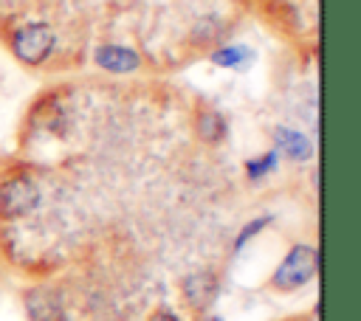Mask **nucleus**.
Returning <instances> with one entry per match:
<instances>
[{"label": "nucleus", "mask_w": 361, "mask_h": 321, "mask_svg": "<svg viewBox=\"0 0 361 321\" xmlns=\"http://www.w3.org/2000/svg\"><path fill=\"white\" fill-rule=\"evenodd\" d=\"M271 141H274V149L279 152V158L290 160V163H307L313 160L316 155V146H313V138L299 130V127H288V124H276L271 130Z\"/></svg>", "instance_id": "0eeeda50"}, {"label": "nucleus", "mask_w": 361, "mask_h": 321, "mask_svg": "<svg viewBox=\"0 0 361 321\" xmlns=\"http://www.w3.org/2000/svg\"><path fill=\"white\" fill-rule=\"evenodd\" d=\"M56 31L45 20H25L8 34L11 56L25 68H42L56 51Z\"/></svg>", "instance_id": "f03ea898"}, {"label": "nucleus", "mask_w": 361, "mask_h": 321, "mask_svg": "<svg viewBox=\"0 0 361 321\" xmlns=\"http://www.w3.org/2000/svg\"><path fill=\"white\" fill-rule=\"evenodd\" d=\"M147 321H183V315L175 313L172 307H155V310L147 315Z\"/></svg>", "instance_id": "ddd939ff"}, {"label": "nucleus", "mask_w": 361, "mask_h": 321, "mask_svg": "<svg viewBox=\"0 0 361 321\" xmlns=\"http://www.w3.org/2000/svg\"><path fill=\"white\" fill-rule=\"evenodd\" d=\"M42 206V189L31 172L14 169L0 177V220L20 222Z\"/></svg>", "instance_id": "7ed1b4c3"}, {"label": "nucleus", "mask_w": 361, "mask_h": 321, "mask_svg": "<svg viewBox=\"0 0 361 321\" xmlns=\"http://www.w3.org/2000/svg\"><path fill=\"white\" fill-rule=\"evenodd\" d=\"M195 132H197V138H200L203 144L217 146V144H223L226 135H228V121H226V115H223L220 110H214V107H200L197 115H195Z\"/></svg>", "instance_id": "1a4fd4ad"}, {"label": "nucleus", "mask_w": 361, "mask_h": 321, "mask_svg": "<svg viewBox=\"0 0 361 321\" xmlns=\"http://www.w3.org/2000/svg\"><path fill=\"white\" fill-rule=\"evenodd\" d=\"M189 39H192L195 45L209 48L212 42H217V39H220V20H217V17H203V20L192 28Z\"/></svg>", "instance_id": "f8f14e48"}, {"label": "nucleus", "mask_w": 361, "mask_h": 321, "mask_svg": "<svg viewBox=\"0 0 361 321\" xmlns=\"http://www.w3.org/2000/svg\"><path fill=\"white\" fill-rule=\"evenodd\" d=\"M316 276H319V248L310 242H296L285 251V256L274 268L268 287L274 293H296L307 287Z\"/></svg>", "instance_id": "f257e3e1"}, {"label": "nucleus", "mask_w": 361, "mask_h": 321, "mask_svg": "<svg viewBox=\"0 0 361 321\" xmlns=\"http://www.w3.org/2000/svg\"><path fill=\"white\" fill-rule=\"evenodd\" d=\"M180 298L195 313L203 315L220 298V273L212 268H197L180 276Z\"/></svg>", "instance_id": "20e7f679"}, {"label": "nucleus", "mask_w": 361, "mask_h": 321, "mask_svg": "<svg viewBox=\"0 0 361 321\" xmlns=\"http://www.w3.org/2000/svg\"><path fill=\"white\" fill-rule=\"evenodd\" d=\"M197 321H226V318L217 313H203V315H197Z\"/></svg>", "instance_id": "4468645a"}, {"label": "nucleus", "mask_w": 361, "mask_h": 321, "mask_svg": "<svg viewBox=\"0 0 361 321\" xmlns=\"http://www.w3.org/2000/svg\"><path fill=\"white\" fill-rule=\"evenodd\" d=\"M93 65L113 76H127L141 68V54L124 42H99L90 54Z\"/></svg>", "instance_id": "423d86ee"}, {"label": "nucleus", "mask_w": 361, "mask_h": 321, "mask_svg": "<svg viewBox=\"0 0 361 321\" xmlns=\"http://www.w3.org/2000/svg\"><path fill=\"white\" fill-rule=\"evenodd\" d=\"M209 62L214 68H226V70H248L254 65V51L243 42H223L217 48H212Z\"/></svg>", "instance_id": "6e6552de"}, {"label": "nucleus", "mask_w": 361, "mask_h": 321, "mask_svg": "<svg viewBox=\"0 0 361 321\" xmlns=\"http://www.w3.org/2000/svg\"><path fill=\"white\" fill-rule=\"evenodd\" d=\"M268 225H274V214H257V217H248V222L237 231V237H234V245H231V251L234 253H240L254 237H259Z\"/></svg>", "instance_id": "9b49d317"}, {"label": "nucleus", "mask_w": 361, "mask_h": 321, "mask_svg": "<svg viewBox=\"0 0 361 321\" xmlns=\"http://www.w3.org/2000/svg\"><path fill=\"white\" fill-rule=\"evenodd\" d=\"M282 321H302V318H282Z\"/></svg>", "instance_id": "2eb2a0df"}, {"label": "nucleus", "mask_w": 361, "mask_h": 321, "mask_svg": "<svg viewBox=\"0 0 361 321\" xmlns=\"http://www.w3.org/2000/svg\"><path fill=\"white\" fill-rule=\"evenodd\" d=\"M23 307L28 321H68V307L54 284H31L23 290Z\"/></svg>", "instance_id": "39448f33"}, {"label": "nucleus", "mask_w": 361, "mask_h": 321, "mask_svg": "<svg viewBox=\"0 0 361 321\" xmlns=\"http://www.w3.org/2000/svg\"><path fill=\"white\" fill-rule=\"evenodd\" d=\"M279 152L271 146V149H265V152H259V155H251L245 163H243V169H245V177H248V183H262L265 177H271L274 172H279Z\"/></svg>", "instance_id": "9d476101"}]
</instances>
